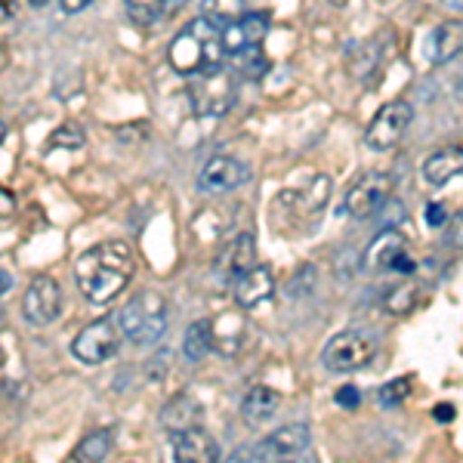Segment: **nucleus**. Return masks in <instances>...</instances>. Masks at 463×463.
<instances>
[{"instance_id": "11", "label": "nucleus", "mask_w": 463, "mask_h": 463, "mask_svg": "<svg viewBox=\"0 0 463 463\" xmlns=\"http://www.w3.org/2000/svg\"><path fill=\"white\" fill-rule=\"evenodd\" d=\"M250 179V167L229 155H213L211 161L201 167L198 174V189L201 192H232L238 185H244Z\"/></svg>"}, {"instance_id": "17", "label": "nucleus", "mask_w": 463, "mask_h": 463, "mask_svg": "<svg viewBox=\"0 0 463 463\" xmlns=\"http://www.w3.org/2000/svg\"><path fill=\"white\" fill-rule=\"evenodd\" d=\"M463 174V146H442L423 161V179L430 185H448Z\"/></svg>"}, {"instance_id": "32", "label": "nucleus", "mask_w": 463, "mask_h": 463, "mask_svg": "<svg viewBox=\"0 0 463 463\" xmlns=\"http://www.w3.org/2000/svg\"><path fill=\"white\" fill-rule=\"evenodd\" d=\"M334 399H337V405H340V408L355 411L358 405H362V390H358V386H340Z\"/></svg>"}, {"instance_id": "39", "label": "nucleus", "mask_w": 463, "mask_h": 463, "mask_svg": "<svg viewBox=\"0 0 463 463\" xmlns=\"http://www.w3.org/2000/svg\"><path fill=\"white\" fill-rule=\"evenodd\" d=\"M10 288H13L10 275H6V272H4V269H0V297H4V294H6V290H10Z\"/></svg>"}, {"instance_id": "36", "label": "nucleus", "mask_w": 463, "mask_h": 463, "mask_svg": "<svg viewBox=\"0 0 463 463\" xmlns=\"http://www.w3.org/2000/svg\"><path fill=\"white\" fill-rule=\"evenodd\" d=\"M414 269H417V263H414V260L408 257V250L402 253V257H399V260H395V263H392V272H402V275H411V272H414Z\"/></svg>"}, {"instance_id": "1", "label": "nucleus", "mask_w": 463, "mask_h": 463, "mask_svg": "<svg viewBox=\"0 0 463 463\" xmlns=\"http://www.w3.org/2000/svg\"><path fill=\"white\" fill-rule=\"evenodd\" d=\"M137 272L133 250L124 241H102L96 248L84 250L74 263L78 288L90 303H109L130 285Z\"/></svg>"}, {"instance_id": "10", "label": "nucleus", "mask_w": 463, "mask_h": 463, "mask_svg": "<svg viewBox=\"0 0 463 463\" xmlns=\"http://www.w3.org/2000/svg\"><path fill=\"white\" fill-rule=\"evenodd\" d=\"M62 312V290L50 275H37V279L28 285L25 297H22V316H25L32 325L43 327L53 325Z\"/></svg>"}, {"instance_id": "43", "label": "nucleus", "mask_w": 463, "mask_h": 463, "mask_svg": "<svg viewBox=\"0 0 463 463\" xmlns=\"http://www.w3.org/2000/svg\"><path fill=\"white\" fill-rule=\"evenodd\" d=\"M331 4H334V6H343V4H346V0H331Z\"/></svg>"}, {"instance_id": "27", "label": "nucleus", "mask_w": 463, "mask_h": 463, "mask_svg": "<svg viewBox=\"0 0 463 463\" xmlns=\"http://www.w3.org/2000/svg\"><path fill=\"white\" fill-rule=\"evenodd\" d=\"M386 312L392 316H405V312L414 309L417 303V285H395L390 294H386Z\"/></svg>"}, {"instance_id": "18", "label": "nucleus", "mask_w": 463, "mask_h": 463, "mask_svg": "<svg viewBox=\"0 0 463 463\" xmlns=\"http://www.w3.org/2000/svg\"><path fill=\"white\" fill-rule=\"evenodd\" d=\"M327 195H331V179L327 176H316L309 185L303 189H290L281 195L285 204H290V213H300V216H318L321 207L327 204Z\"/></svg>"}, {"instance_id": "22", "label": "nucleus", "mask_w": 463, "mask_h": 463, "mask_svg": "<svg viewBox=\"0 0 463 463\" xmlns=\"http://www.w3.org/2000/svg\"><path fill=\"white\" fill-rule=\"evenodd\" d=\"M179 4L183 0H127V16H130L133 25H158L164 16H170V13L179 10Z\"/></svg>"}, {"instance_id": "16", "label": "nucleus", "mask_w": 463, "mask_h": 463, "mask_svg": "<svg viewBox=\"0 0 463 463\" xmlns=\"http://www.w3.org/2000/svg\"><path fill=\"white\" fill-rule=\"evenodd\" d=\"M250 266H257V248H253V235H238L235 241L229 244L226 250H222L220 263H216V272H220L222 281H235L241 272H248Z\"/></svg>"}, {"instance_id": "37", "label": "nucleus", "mask_w": 463, "mask_h": 463, "mask_svg": "<svg viewBox=\"0 0 463 463\" xmlns=\"http://www.w3.org/2000/svg\"><path fill=\"white\" fill-rule=\"evenodd\" d=\"M432 417H436L439 423H451L454 420V405H448V402L445 405H436L432 408Z\"/></svg>"}, {"instance_id": "2", "label": "nucleus", "mask_w": 463, "mask_h": 463, "mask_svg": "<svg viewBox=\"0 0 463 463\" xmlns=\"http://www.w3.org/2000/svg\"><path fill=\"white\" fill-rule=\"evenodd\" d=\"M167 59L179 74H201V71L220 69L222 59H226L222 32L204 16L192 19L189 25L174 37V43H170V50H167Z\"/></svg>"}, {"instance_id": "38", "label": "nucleus", "mask_w": 463, "mask_h": 463, "mask_svg": "<svg viewBox=\"0 0 463 463\" xmlns=\"http://www.w3.org/2000/svg\"><path fill=\"white\" fill-rule=\"evenodd\" d=\"M59 4H62L65 13H80V10H87L93 0H59Z\"/></svg>"}, {"instance_id": "25", "label": "nucleus", "mask_w": 463, "mask_h": 463, "mask_svg": "<svg viewBox=\"0 0 463 463\" xmlns=\"http://www.w3.org/2000/svg\"><path fill=\"white\" fill-rule=\"evenodd\" d=\"M229 59H232V71H235L238 78H244V80H260L269 71V59L263 53V43H260V47L241 50V53H235Z\"/></svg>"}, {"instance_id": "31", "label": "nucleus", "mask_w": 463, "mask_h": 463, "mask_svg": "<svg viewBox=\"0 0 463 463\" xmlns=\"http://www.w3.org/2000/svg\"><path fill=\"white\" fill-rule=\"evenodd\" d=\"M445 248L463 250V213H458V216H451V220H448V229H445Z\"/></svg>"}, {"instance_id": "30", "label": "nucleus", "mask_w": 463, "mask_h": 463, "mask_svg": "<svg viewBox=\"0 0 463 463\" xmlns=\"http://www.w3.org/2000/svg\"><path fill=\"white\" fill-rule=\"evenodd\" d=\"M358 53H362V59H349V65H353V74L355 78H371V71H374L377 65V47L374 43H358Z\"/></svg>"}, {"instance_id": "19", "label": "nucleus", "mask_w": 463, "mask_h": 463, "mask_svg": "<svg viewBox=\"0 0 463 463\" xmlns=\"http://www.w3.org/2000/svg\"><path fill=\"white\" fill-rule=\"evenodd\" d=\"M463 53V19H448L432 32L430 41V59L436 65H445Z\"/></svg>"}, {"instance_id": "7", "label": "nucleus", "mask_w": 463, "mask_h": 463, "mask_svg": "<svg viewBox=\"0 0 463 463\" xmlns=\"http://www.w3.org/2000/svg\"><path fill=\"white\" fill-rule=\"evenodd\" d=\"M312 436L306 423H288V427L275 430L272 436H266L263 442H257L253 448H238L232 454V460H281V458H297L309 448Z\"/></svg>"}, {"instance_id": "23", "label": "nucleus", "mask_w": 463, "mask_h": 463, "mask_svg": "<svg viewBox=\"0 0 463 463\" xmlns=\"http://www.w3.org/2000/svg\"><path fill=\"white\" fill-rule=\"evenodd\" d=\"M213 346H216V340H213V325H211V321H195V325H189V331H185V337H183L185 362H192V364L204 362V358L211 355Z\"/></svg>"}, {"instance_id": "40", "label": "nucleus", "mask_w": 463, "mask_h": 463, "mask_svg": "<svg viewBox=\"0 0 463 463\" xmlns=\"http://www.w3.org/2000/svg\"><path fill=\"white\" fill-rule=\"evenodd\" d=\"M28 4H32V6H34V10H41V6H47V4H50V0H28Z\"/></svg>"}, {"instance_id": "42", "label": "nucleus", "mask_w": 463, "mask_h": 463, "mask_svg": "<svg viewBox=\"0 0 463 463\" xmlns=\"http://www.w3.org/2000/svg\"><path fill=\"white\" fill-rule=\"evenodd\" d=\"M4 137H6V127H4V124H0V143H4Z\"/></svg>"}, {"instance_id": "15", "label": "nucleus", "mask_w": 463, "mask_h": 463, "mask_svg": "<svg viewBox=\"0 0 463 463\" xmlns=\"http://www.w3.org/2000/svg\"><path fill=\"white\" fill-rule=\"evenodd\" d=\"M402 253H405V235L390 226L371 238V244L364 248L362 263L368 272H392V263Z\"/></svg>"}, {"instance_id": "29", "label": "nucleus", "mask_w": 463, "mask_h": 463, "mask_svg": "<svg viewBox=\"0 0 463 463\" xmlns=\"http://www.w3.org/2000/svg\"><path fill=\"white\" fill-rule=\"evenodd\" d=\"M84 139H87L84 127L69 121V124L59 127V130H53V137H50V148H80L84 146Z\"/></svg>"}, {"instance_id": "20", "label": "nucleus", "mask_w": 463, "mask_h": 463, "mask_svg": "<svg viewBox=\"0 0 463 463\" xmlns=\"http://www.w3.org/2000/svg\"><path fill=\"white\" fill-rule=\"evenodd\" d=\"M279 392L272 390V386H250L248 392H244L241 399V417L248 423H253V427H260V423L272 420L275 411H279Z\"/></svg>"}, {"instance_id": "21", "label": "nucleus", "mask_w": 463, "mask_h": 463, "mask_svg": "<svg viewBox=\"0 0 463 463\" xmlns=\"http://www.w3.org/2000/svg\"><path fill=\"white\" fill-rule=\"evenodd\" d=\"M161 423L170 432L198 427V423H201V405H198L195 399H192V395H176V399H170L167 405H164Z\"/></svg>"}, {"instance_id": "13", "label": "nucleus", "mask_w": 463, "mask_h": 463, "mask_svg": "<svg viewBox=\"0 0 463 463\" xmlns=\"http://www.w3.org/2000/svg\"><path fill=\"white\" fill-rule=\"evenodd\" d=\"M170 451H174V460H179V463L220 460V445H216L201 427H189V430L174 432V439H170Z\"/></svg>"}, {"instance_id": "4", "label": "nucleus", "mask_w": 463, "mask_h": 463, "mask_svg": "<svg viewBox=\"0 0 463 463\" xmlns=\"http://www.w3.org/2000/svg\"><path fill=\"white\" fill-rule=\"evenodd\" d=\"M238 96V74L220 65V69L195 74L189 87V102L198 118H222L235 106Z\"/></svg>"}, {"instance_id": "5", "label": "nucleus", "mask_w": 463, "mask_h": 463, "mask_svg": "<svg viewBox=\"0 0 463 463\" xmlns=\"http://www.w3.org/2000/svg\"><path fill=\"white\" fill-rule=\"evenodd\" d=\"M377 355V337L371 331H340L327 340L325 353H321V362L331 374H353V371H362L371 364V358Z\"/></svg>"}, {"instance_id": "14", "label": "nucleus", "mask_w": 463, "mask_h": 463, "mask_svg": "<svg viewBox=\"0 0 463 463\" xmlns=\"http://www.w3.org/2000/svg\"><path fill=\"white\" fill-rule=\"evenodd\" d=\"M232 294H235V303L241 306V309H253V306L266 303L269 297L275 294V275H272V269L250 266L248 272H241L235 281H232Z\"/></svg>"}, {"instance_id": "26", "label": "nucleus", "mask_w": 463, "mask_h": 463, "mask_svg": "<svg viewBox=\"0 0 463 463\" xmlns=\"http://www.w3.org/2000/svg\"><path fill=\"white\" fill-rule=\"evenodd\" d=\"M111 451V430H93L87 432L71 451V460L87 463V460H106Z\"/></svg>"}, {"instance_id": "33", "label": "nucleus", "mask_w": 463, "mask_h": 463, "mask_svg": "<svg viewBox=\"0 0 463 463\" xmlns=\"http://www.w3.org/2000/svg\"><path fill=\"white\" fill-rule=\"evenodd\" d=\"M427 226H432V229L448 226V207L442 201H430L427 204Z\"/></svg>"}, {"instance_id": "35", "label": "nucleus", "mask_w": 463, "mask_h": 463, "mask_svg": "<svg viewBox=\"0 0 463 463\" xmlns=\"http://www.w3.org/2000/svg\"><path fill=\"white\" fill-rule=\"evenodd\" d=\"M161 368H170V349H161V353L152 358V380L161 377Z\"/></svg>"}, {"instance_id": "34", "label": "nucleus", "mask_w": 463, "mask_h": 463, "mask_svg": "<svg viewBox=\"0 0 463 463\" xmlns=\"http://www.w3.org/2000/svg\"><path fill=\"white\" fill-rule=\"evenodd\" d=\"M13 213H16V198H13V192H6L0 185V220H10Z\"/></svg>"}, {"instance_id": "41", "label": "nucleus", "mask_w": 463, "mask_h": 463, "mask_svg": "<svg viewBox=\"0 0 463 463\" xmlns=\"http://www.w3.org/2000/svg\"><path fill=\"white\" fill-rule=\"evenodd\" d=\"M448 4H451L454 10H463V0H448Z\"/></svg>"}, {"instance_id": "12", "label": "nucleus", "mask_w": 463, "mask_h": 463, "mask_svg": "<svg viewBox=\"0 0 463 463\" xmlns=\"http://www.w3.org/2000/svg\"><path fill=\"white\" fill-rule=\"evenodd\" d=\"M269 34V13H244L238 22L222 28V47L226 56H235L248 47H260Z\"/></svg>"}, {"instance_id": "8", "label": "nucleus", "mask_w": 463, "mask_h": 463, "mask_svg": "<svg viewBox=\"0 0 463 463\" xmlns=\"http://www.w3.org/2000/svg\"><path fill=\"white\" fill-rule=\"evenodd\" d=\"M411 118H414L411 102L405 99L386 102L374 115V121L368 124V130H364V143H368V148H374V152H390V148L399 146V139L405 137Z\"/></svg>"}, {"instance_id": "3", "label": "nucleus", "mask_w": 463, "mask_h": 463, "mask_svg": "<svg viewBox=\"0 0 463 463\" xmlns=\"http://www.w3.org/2000/svg\"><path fill=\"white\" fill-rule=\"evenodd\" d=\"M118 325H121V334L130 343H137V346H152V343H158L164 334H167V325H170L167 300H164L158 290H139V294L121 309Z\"/></svg>"}, {"instance_id": "9", "label": "nucleus", "mask_w": 463, "mask_h": 463, "mask_svg": "<svg viewBox=\"0 0 463 463\" xmlns=\"http://www.w3.org/2000/svg\"><path fill=\"white\" fill-rule=\"evenodd\" d=\"M121 337H118V325L109 318H99L87 325L78 337L71 340V355L84 364H106L109 358L118 355Z\"/></svg>"}, {"instance_id": "6", "label": "nucleus", "mask_w": 463, "mask_h": 463, "mask_svg": "<svg viewBox=\"0 0 463 463\" xmlns=\"http://www.w3.org/2000/svg\"><path fill=\"white\" fill-rule=\"evenodd\" d=\"M392 185H395V179L390 174H380V170H371V174L358 176L355 183L349 185L346 198H343V211L353 216V220H371V216L383 211L386 201L392 198Z\"/></svg>"}, {"instance_id": "24", "label": "nucleus", "mask_w": 463, "mask_h": 463, "mask_svg": "<svg viewBox=\"0 0 463 463\" xmlns=\"http://www.w3.org/2000/svg\"><path fill=\"white\" fill-rule=\"evenodd\" d=\"M244 13H248L244 10V0H201V16L213 22L220 32L241 19Z\"/></svg>"}, {"instance_id": "28", "label": "nucleus", "mask_w": 463, "mask_h": 463, "mask_svg": "<svg viewBox=\"0 0 463 463\" xmlns=\"http://www.w3.org/2000/svg\"><path fill=\"white\" fill-rule=\"evenodd\" d=\"M408 395H411V377H395L390 383L380 386L377 402H380V408H399Z\"/></svg>"}]
</instances>
